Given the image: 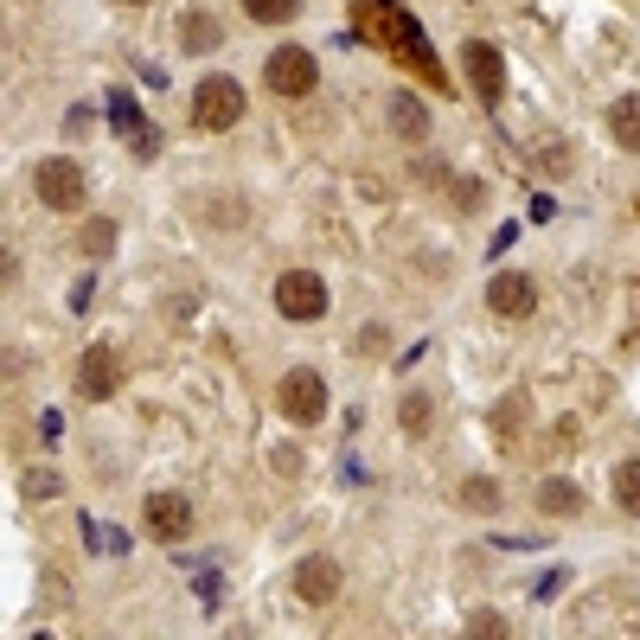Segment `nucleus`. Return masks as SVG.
<instances>
[{"label": "nucleus", "instance_id": "nucleus-5", "mask_svg": "<svg viewBox=\"0 0 640 640\" xmlns=\"http://www.w3.org/2000/svg\"><path fill=\"white\" fill-rule=\"evenodd\" d=\"M32 193H39L46 211H77V205H83V174H77V160L46 154V160L32 167Z\"/></svg>", "mask_w": 640, "mask_h": 640}, {"label": "nucleus", "instance_id": "nucleus-1", "mask_svg": "<svg viewBox=\"0 0 640 640\" xmlns=\"http://www.w3.org/2000/svg\"><path fill=\"white\" fill-rule=\"evenodd\" d=\"M193 122L205 128V135H225V128L244 122V83L225 71H205L199 83H193Z\"/></svg>", "mask_w": 640, "mask_h": 640}, {"label": "nucleus", "instance_id": "nucleus-22", "mask_svg": "<svg viewBox=\"0 0 640 640\" xmlns=\"http://www.w3.org/2000/svg\"><path fill=\"white\" fill-rule=\"evenodd\" d=\"M20 493H26V500H51V493H65V481H58L51 467H32V474L20 481Z\"/></svg>", "mask_w": 640, "mask_h": 640}, {"label": "nucleus", "instance_id": "nucleus-23", "mask_svg": "<svg viewBox=\"0 0 640 640\" xmlns=\"http://www.w3.org/2000/svg\"><path fill=\"white\" fill-rule=\"evenodd\" d=\"M467 634H493V640H506L512 628H506V614H493V609H481V614H467Z\"/></svg>", "mask_w": 640, "mask_h": 640}, {"label": "nucleus", "instance_id": "nucleus-10", "mask_svg": "<svg viewBox=\"0 0 640 640\" xmlns=\"http://www.w3.org/2000/svg\"><path fill=\"white\" fill-rule=\"evenodd\" d=\"M486 307H493L500 321H525V314H538V282L519 276V269H506V276L486 282Z\"/></svg>", "mask_w": 640, "mask_h": 640}, {"label": "nucleus", "instance_id": "nucleus-3", "mask_svg": "<svg viewBox=\"0 0 640 640\" xmlns=\"http://www.w3.org/2000/svg\"><path fill=\"white\" fill-rule=\"evenodd\" d=\"M77 397L83 404H109L116 391H122V358H116V346L109 339H97V346H83L77 353Z\"/></svg>", "mask_w": 640, "mask_h": 640}, {"label": "nucleus", "instance_id": "nucleus-4", "mask_svg": "<svg viewBox=\"0 0 640 640\" xmlns=\"http://www.w3.org/2000/svg\"><path fill=\"white\" fill-rule=\"evenodd\" d=\"M263 83H269L276 97H314L321 65H314V51H307V46H282V51L263 58Z\"/></svg>", "mask_w": 640, "mask_h": 640}, {"label": "nucleus", "instance_id": "nucleus-17", "mask_svg": "<svg viewBox=\"0 0 640 640\" xmlns=\"http://www.w3.org/2000/svg\"><path fill=\"white\" fill-rule=\"evenodd\" d=\"M614 506L634 512V519H640V455L614 461Z\"/></svg>", "mask_w": 640, "mask_h": 640}, {"label": "nucleus", "instance_id": "nucleus-14", "mask_svg": "<svg viewBox=\"0 0 640 640\" xmlns=\"http://www.w3.org/2000/svg\"><path fill=\"white\" fill-rule=\"evenodd\" d=\"M384 116H391V128H397L404 141H423V135H430V109L410 97V90H397V97L384 102Z\"/></svg>", "mask_w": 640, "mask_h": 640}, {"label": "nucleus", "instance_id": "nucleus-6", "mask_svg": "<svg viewBox=\"0 0 640 640\" xmlns=\"http://www.w3.org/2000/svg\"><path fill=\"white\" fill-rule=\"evenodd\" d=\"M276 307H282V321H321L327 314V282L314 276V269H282L276 276Z\"/></svg>", "mask_w": 640, "mask_h": 640}, {"label": "nucleus", "instance_id": "nucleus-7", "mask_svg": "<svg viewBox=\"0 0 640 640\" xmlns=\"http://www.w3.org/2000/svg\"><path fill=\"white\" fill-rule=\"evenodd\" d=\"M461 71H467V83H474V97H481L486 109L506 97V51L493 46V39H467V46H461Z\"/></svg>", "mask_w": 640, "mask_h": 640}, {"label": "nucleus", "instance_id": "nucleus-18", "mask_svg": "<svg viewBox=\"0 0 640 640\" xmlns=\"http://www.w3.org/2000/svg\"><path fill=\"white\" fill-rule=\"evenodd\" d=\"M302 7L307 0H244V13L256 26H288V20H302Z\"/></svg>", "mask_w": 640, "mask_h": 640}, {"label": "nucleus", "instance_id": "nucleus-27", "mask_svg": "<svg viewBox=\"0 0 640 640\" xmlns=\"http://www.w3.org/2000/svg\"><path fill=\"white\" fill-rule=\"evenodd\" d=\"M551 218H558V205H551L544 193H538V199H532V225H551Z\"/></svg>", "mask_w": 640, "mask_h": 640}, {"label": "nucleus", "instance_id": "nucleus-19", "mask_svg": "<svg viewBox=\"0 0 640 640\" xmlns=\"http://www.w3.org/2000/svg\"><path fill=\"white\" fill-rule=\"evenodd\" d=\"M461 506H467V512H500V481L467 474V481H461Z\"/></svg>", "mask_w": 640, "mask_h": 640}, {"label": "nucleus", "instance_id": "nucleus-15", "mask_svg": "<svg viewBox=\"0 0 640 640\" xmlns=\"http://www.w3.org/2000/svg\"><path fill=\"white\" fill-rule=\"evenodd\" d=\"M218 46H225V26L211 13H186L179 20V51H218Z\"/></svg>", "mask_w": 640, "mask_h": 640}, {"label": "nucleus", "instance_id": "nucleus-16", "mask_svg": "<svg viewBox=\"0 0 640 640\" xmlns=\"http://www.w3.org/2000/svg\"><path fill=\"white\" fill-rule=\"evenodd\" d=\"M609 135L628 154H640V97H614L609 102Z\"/></svg>", "mask_w": 640, "mask_h": 640}, {"label": "nucleus", "instance_id": "nucleus-11", "mask_svg": "<svg viewBox=\"0 0 640 640\" xmlns=\"http://www.w3.org/2000/svg\"><path fill=\"white\" fill-rule=\"evenodd\" d=\"M295 595H302L307 609H327L333 595H339V563L321 558V551L302 558V563H295Z\"/></svg>", "mask_w": 640, "mask_h": 640}, {"label": "nucleus", "instance_id": "nucleus-26", "mask_svg": "<svg viewBox=\"0 0 640 640\" xmlns=\"http://www.w3.org/2000/svg\"><path fill=\"white\" fill-rule=\"evenodd\" d=\"M276 474H302V449H276Z\"/></svg>", "mask_w": 640, "mask_h": 640}, {"label": "nucleus", "instance_id": "nucleus-8", "mask_svg": "<svg viewBox=\"0 0 640 640\" xmlns=\"http://www.w3.org/2000/svg\"><path fill=\"white\" fill-rule=\"evenodd\" d=\"M109 128H116L128 148H135V160H160V128L141 116V102L128 97V90H116V97H109Z\"/></svg>", "mask_w": 640, "mask_h": 640}, {"label": "nucleus", "instance_id": "nucleus-25", "mask_svg": "<svg viewBox=\"0 0 640 640\" xmlns=\"http://www.w3.org/2000/svg\"><path fill=\"white\" fill-rule=\"evenodd\" d=\"M90 295H97V282L77 276V282H71V314H83V307H90Z\"/></svg>", "mask_w": 640, "mask_h": 640}, {"label": "nucleus", "instance_id": "nucleus-2", "mask_svg": "<svg viewBox=\"0 0 640 640\" xmlns=\"http://www.w3.org/2000/svg\"><path fill=\"white\" fill-rule=\"evenodd\" d=\"M276 410L288 416V423L314 430V423L327 416V378H321L314 365H295V372H282V384H276Z\"/></svg>", "mask_w": 640, "mask_h": 640}, {"label": "nucleus", "instance_id": "nucleus-29", "mask_svg": "<svg viewBox=\"0 0 640 640\" xmlns=\"http://www.w3.org/2000/svg\"><path fill=\"white\" fill-rule=\"evenodd\" d=\"M122 7H148V0H122Z\"/></svg>", "mask_w": 640, "mask_h": 640}, {"label": "nucleus", "instance_id": "nucleus-9", "mask_svg": "<svg viewBox=\"0 0 640 640\" xmlns=\"http://www.w3.org/2000/svg\"><path fill=\"white\" fill-rule=\"evenodd\" d=\"M141 525H148V538H160V544H179V538L193 532V500H186V493H148Z\"/></svg>", "mask_w": 640, "mask_h": 640}, {"label": "nucleus", "instance_id": "nucleus-20", "mask_svg": "<svg viewBox=\"0 0 640 640\" xmlns=\"http://www.w3.org/2000/svg\"><path fill=\"white\" fill-rule=\"evenodd\" d=\"M430 410H435V397H430V391H410V397H404V410H397L404 435H430Z\"/></svg>", "mask_w": 640, "mask_h": 640}, {"label": "nucleus", "instance_id": "nucleus-12", "mask_svg": "<svg viewBox=\"0 0 640 640\" xmlns=\"http://www.w3.org/2000/svg\"><path fill=\"white\" fill-rule=\"evenodd\" d=\"M384 26L397 32V46H404V58H410V65H416V71H423V77H430V83H435V90H442L449 77H442V65H435V51L423 46V26H416V20H404L397 7H384Z\"/></svg>", "mask_w": 640, "mask_h": 640}, {"label": "nucleus", "instance_id": "nucleus-13", "mask_svg": "<svg viewBox=\"0 0 640 640\" xmlns=\"http://www.w3.org/2000/svg\"><path fill=\"white\" fill-rule=\"evenodd\" d=\"M532 500H538V512H558V519H577V512L589 506L583 486H577V481H558V474H551V481H538Z\"/></svg>", "mask_w": 640, "mask_h": 640}, {"label": "nucleus", "instance_id": "nucleus-21", "mask_svg": "<svg viewBox=\"0 0 640 640\" xmlns=\"http://www.w3.org/2000/svg\"><path fill=\"white\" fill-rule=\"evenodd\" d=\"M116 250V218H90L83 225V256H109Z\"/></svg>", "mask_w": 640, "mask_h": 640}, {"label": "nucleus", "instance_id": "nucleus-24", "mask_svg": "<svg viewBox=\"0 0 640 640\" xmlns=\"http://www.w3.org/2000/svg\"><path fill=\"white\" fill-rule=\"evenodd\" d=\"M455 211H481V179H455Z\"/></svg>", "mask_w": 640, "mask_h": 640}, {"label": "nucleus", "instance_id": "nucleus-28", "mask_svg": "<svg viewBox=\"0 0 640 640\" xmlns=\"http://www.w3.org/2000/svg\"><path fill=\"white\" fill-rule=\"evenodd\" d=\"M97 122V116H90V109H71V116H65V135H83V128Z\"/></svg>", "mask_w": 640, "mask_h": 640}]
</instances>
